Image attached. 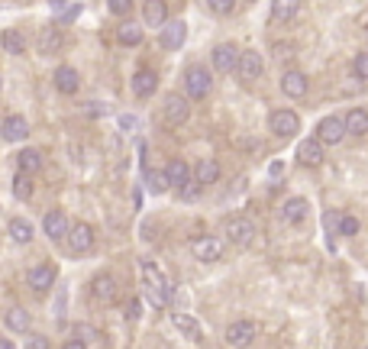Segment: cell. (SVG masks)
Returning <instances> with one entry per match:
<instances>
[{"label": "cell", "instance_id": "1", "mask_svg": "<svg viewBox=\"0 0 368 349\" xmlns=\"http://www.w3.org/2000/svg\"><path fill=\"white\" fill-rule=\"evenodd\" d=\"M142 285H146V295L149 301L155 307H165L171 301V285H169V278H165V272L158 268L155 262H142Z\"/></svg>", "mask_w": 368, "mask_h": 349}, {"label": "cell", "instance_id": "2", "mask_svg": "<svg viewBox=\"0 0 368 349\" xmlns=\"http://www.w3.org/2000/svg\"><path fill=\"white\" fill-rule=\"evenodd\" d=\"M55 278H58V268H55L52 262H39L26 272V282H30V288L36 295H49L55 285Z\"/></svg>", "mask_w": 368, "mask_h": 349}, {"label": "cell", "instance_id": "3", "mask_svg": "<svg viewBox=\"0 0 368 349\" xmlns=\"http://www.w3.org/2000/svg\"><path fill=\"white\" fill-rule=\"evenodd\" d=\"M223 230H226V240L232 246H249L255 240V223L249 217H230L223 223Z\"/></svg>", "mask_w": 368, "mask_h": 349}, {"label": "cell", "instance_id": "4", "mask_svg": "<svg viewBox=\"0 0 368 349\" xmlns=\"http://www.w3.org/2000/svg\"><path fill=\"white\" fill-rule=\"evenodd\" d=\"M184 91H188L191 101L207 97L210 94V72H207V68H200V65L188 68V74H184Z\"/></svg>", "mask_w": 368, "mask_h": 349}, {"label": "cell", "instance_id": "5", "mask_svg": "<svg viewBox=\"0 0 368 349\" xmlns=\"http://www.w3.org/2000/svg\"><path fill=\"white\" fill-rule=\"evenodd\" d=\"M65 240H68V249H72L74 255H85V253L94 249V230H91L87 223H74V226H68Z\"/></svg>", "mask_w": 368, "mask_h": 349}, {"label": "cell", "instance_id": "6", "mask_svg": "<svg viewBox=\"0 0 368 349\" xmlns=\"http://www.w3.org/2000/svg\"><path fill=\"white\" fill-rule=\"evenodd\" d=\"M268 127H272L274 136L291 139L297 129H301V116H297L294 110H274V114L268 116Z\"/></svg>", "mask_w": 368, "mask_h": 349}, {"label": "cell", "instance_id": "7", "mask_svg": "<svg viewBox=\"0 0 368 349\" xmlns=\"http://www.w3.org/2000/svg\"><path fill=\"white\" fill-rule=\"evenodd\" d=\"M191 253L197 255L200 262H217L223 255V240H217V236H194L191 240Z\"/></svg>", "mask_w": 368, "mask_h": 349}, {"label": "cell", "instance_id": "8", "mask_svg": "<svg viewBox=\"0 0 368 349\" xmlns=\"http://www.w3.org/2000/svg\"><path fill=\"white\" fill-rule=\"evenodd\" d=\"M162 114H165V123L169 127H181L191 114V101H184L181 94H169L165 97V107H162Z\"/></svg>", "mask_w": 368, "mask_h": 349}, {"label": "cell", "instance_id": "9", "mask_svg": "<svg viewBox=\"0 0 368 349\" xmlns=\"http://www.w3.org/2000/svg\"><path fill=\"white\" fill-rule=\"evenodd\" d=\"M0 136L7 139V142H23V139L30 136V123H26V116L23 114L3 116V123H0Z\"/></svg>", "mask_w": 368, "mask_h": 349}, {"label": "cell", "instance_id": "10", "mask_svg": "<svg viewBox=\"0 0 368 349\" xmlns=\"http://www.w3.org/2000/svg\"><path fill=\"white\" fill-rule=\"evenodd\" d=\"M184 36H188V26H184V23H181V20H165L158 43H162V49L175 52V49H181V45H184Z\"/></svg>", "mask_w": 368, "mask_h": 349}, {"label": "cell", "instance_id": "11", "mask_svg": "<svg viewBox=\"0 0 368 349\" xmlns=\"http://www.w3.org/2000/svg\"><path fill=\"white\" fill-rule=\"evenodd\" d=\"M91 295H94L97 301H104V304H113L116 295H120V285H116V278L110 275V272H100V275H94V282H91Z\"/></svg>", "mask_w": 368, "mask_h": 349}, {"label": "cell", "instance_id": "12", "mask_svg": "<svg viewBox=\"0 0 368 349\" xmlns=\"http://www.w3.org/2000/svg\"><path fill=\"white\" fill-rule=\"evenodd\" d=\"M262 68H265V62L255 49H246V52H239V59H236V72H239V78H246V81H255V78L262 74Z\"/></svg>", "mask_w": 368, "mask_h": 349}, {"label": "cell", "instance_id": "13", "mask_svg": "<svg viewBox=\"0 0 368 349\" xmlns=\"http://www.w3.org/2000/svg\"><path fill=\"white\" fill-rule=\"evenodd\" d=\"M52 81H55V91L58 94H78V87H81V78H78V72H74L72 65H58L52 74Z\"/></svg>", "mask_w": 368, "mask_h": 349}, {"label": "cell", "instance_id": "14", "mask_svg": "<svg viewBox=\"0 0 368 349\" xmlns=\"http://www.w3.org/2000/svg\"><path fill=\"white\" fill-rule=\"evenodd\" d=\"M343 136H346V123H343L339 116H326V120H320V127H316V139H320V142L336 146Z\"/></svg>", "mask_w": 368, "mask_h": 349}, {"label": "cell", "instance_id": "15", "mask_svg": "<svg viewBox=\"0 0 368 349\" xmlns=\"http://www.w3.org/2000/svg\"><path fill=\"white\" fill-rule=\"evenodd\" d=\"M255 339V324L252 320H236L226 327V343L230 346H249Z\"/></svg>", "mask_w": 368, "mask_h": 349}, {"label": "cell", "instance_id": "16", "mask_svg": "<svg viewBox=\"0 0 368 349\" xmlns=\"http://www.w3.org/2000/svg\"><path fill=\"white\" fill-rule=\"evenodd\" d=\"M158 91V74L152 68H139L133 74V94L136 97H152Z\"/></svg>", "mask_w": 368, "mask_h": 349}, {"label": "cell", "instance_id": "17", "mask_svg": "<svg viewBox=\"0 0 368 349\" xmlns=\"http://www.w3.org/2000/svg\"><path fill=\"white\" fill-rule=\"evenodd\" d=\"M68 217H65L62 211H49L43 217V233L49 236V240H65V233H68Z\"/></svg>", "mask_w": 368, "mask_h": 349}, {"label": "cell", "instance_id": "18", "mask_svg": "<svg viewBox=\"0 0 368 349\" xmlns=\"http://www.w3.org/2000/svg\"><path fill=\"white\" fill-rule=\"evenodd\" d=\"M297 162L307 165V169H314L323 162V142L320 139H304L301 146H297Z\"/></svg>", "mask_w": 368, "mask_h": 349}, {"label": "cell", "instance_id": "19", "mask_svg": "<svg viewBox=\"0 0 368 349\" xmlns=\"http://www.w3.org/2000/svg\"><path fill=\"white\" fill-rule=\"evenodd\" d=\"M94 343H100V337H97V330L91 327V324H74L72 327V339L65 343L68 349H81V346H94Z\"/></svg>", "mask_w": 368, "mask_h": 349}, {"label": "cell", "instance_id": "20", "mask_svg": "<svg viewBox=\"0 0 368 349\" xmlns=\"http://www.w3.org/2000/svg\"><path fill=\"white\" fill-rule=\"evenodd\" d=\"M210 59H213V68H217V72H232V68H236L239 52H236V45L223 43V45H217V49H213Z\"/></svg>", "mask_w": 368, "mask_h": 349}, {"label": "cell", "instance_id": "21", "mask_svg": "<svg viewBox=\"0 0 368 349\" xmlns=\"http://www.w3.org/2000/svg\"><path fill=\"white\" fill-rule=\"evenodd\" d=\"M142 20L149 23V26H165V20H169V7H165V0H146L142 3Z\"/></svg>", "mask_w": 368, "mask_h": 349}, {"label": "cell", "instance_id": "22", "mask_svg": "<svg viewBox=\"0 0 368 349\" xmlns=\"http://www.w3.org/2000/svg\"><path fill=\"white\" fill-rule=\"evenodd\" d=\"M43 165H45L43 152H39V149H32V146H26L20 156H17V169L26 171V175H36V171H43Z\"/></svg>", "mask_w": 368, "mask_h": 349}, {"label": "cell", "instance_id": "23", "mask_svg": "<svg viewBox=\"0 0 368 349\" xmlns=\"http://www.w3.org/2000/svg\"><path fill=\"white\" fill-rule=\"evenodd\" d=\"M39 49H43L45 55H52V52H62L65 49V36L58 26H45L43 32H39Z\"/></svg>", "mask_w": 368, "mask_h": 349}, {"label": "cell", "instance_id": "24", "mask_svg": "<svg viewBox=\"0 0 368 349\" xmlns=\"http://www.w3.org/2000/svg\"><path fill=\"white\" fill-rule=\"evenodd\" d=\"M307 211H310V207H307L304 198H288V201L281 204V217L288 223H304L307 220Z\"/></svg>", "mask_w": 368, "mask_h": 349}, {"label": "cell", "instance_id": "25", "mask_svg": "<svg viewBox=\"0 0 368 349\" xmlns=\"http://www.w3.org/2000/svg\"><path fill=\"white\" fill-rule=\"evenodd\" d=\"M171 324H175V327H178L188 339H194V343H197V339H204V327H200V320L191 317V314H175V317H171Z\"/></svg>", "mask_w": 368, "mask_h": 349}, {"label": "cell", "instance_id": "26", "mask_svg": "<svg viewBox=\"0 0 368 349\" xmlns=\"http://www.w3.org/2000/svg\"><path fill=\"white\" fill-rule=\"evenodd\" d=\"M281 91L288 97H304L307 94V74L304 72H288L281 78Z\"/></svg>", "mask_w": 368, "mask_h": 349}, {"label": "cell", "instance_id": "27", "mask_svg": "<svg viewBox=\"0 0 368 349\" xmlns=\"http://www.w3.org/2000/svg\"><path fill=\"white\" fill-rule=\"evenodd\" d=\"M301 10V0H272V20L274 23H291Z\"/></svg>", "mask_w": 368, "mask_h": 349}, {"label": "cell", "instance_id": "28", "mask_svg": "<svg viewBox=\"0 0 368 349\" xmlns=\"http://www.w3.org/2000/svg\"><path fill=\"white\" fill-rule=\"evenodd\" d=\"M343 123H346V133H352V136H365L368 133V110H362V107L349 110Z\"/></svg>", "mask_w": 368, "mask_h": 349}, {"label": "cell", "instance_id": "29", "mask_svg": "<svg viewBox=\"0 0 368 349\" xmlns=\"http://www.w3.org/2000/svg\"><path fill=\"white\" fill-rule=\"evenodd\" d=\"M0 45H3L10 55H23V52H26V39H23L20 30H3V32H0Z\"/></svg>", "mask_w": 368, "mask_h": 349}, {"label": "cell", "instance_id": "30", "mask_svg": "<svg viewBox=\"0 0 368 349\" xmlns=\"http://www.w3.org/2000/svg\"><path fill=\"white\" fill-rule=\"evenodd\" d=\"M10 236L17 240V243H32V236H36V230H32V223L26 220V217H13L10 220Z\"/></svg>", "mask_w": 368, "mask_h": 349}, {"label": "cell", "instance_id": "31", "mask_svg": "<svg viewBox=\"0 0 368 349\" xmlns=\"http://www.w3.org/2000/svg\"><path fill=\"white\" fill-rule=\"evenodd\" d=\"M116 39H120L123 45H139L142 43V26H139V23H120Z\"/></svg>", "mask_w": 368, "mask_h": 349}, {"label": "cell", "instance_id": "32", "mask_svg": "<svg viewBox=\"0 0 368 349\" xmlns=\"http://www.w3.org/2000/svg\"><path fill=\"white\" fill-rule=\"evenodd\" d=\"M188 175H191L188 162H181V159H171V162H169V169H165V178H169L171 188H178V184L188 178Z\"/></svg>", "mask_w": 368, "mask_h": 349}, {"label": "cell", "instance_id": "33", "mask_svg": "<svg viewBox=\"0 0 368 349\" xmlns=\"http://www.w3.org/2000/svg\"><path fill=\"white\" fill-rule=\"evenodd\" d=\"M7 327H10L13 333H26V330H30V314H26L23 307H10V310H7Z\"/></svg>", "mask_w": 368, "mask_h": 349}, {"label": "cell", "instance_id": "34", "mask_svg": "<svg viewBox=\"0 0 368 349\" xmlns=\"http://www.w3.org/2000/svg\"><path fill=\"white\" fill-rule=\"evenodd\" d=\"M194 178L200 181V184H204V188H207V184H213V181L220 178V165H217V162H200L197 165V171H194Z\"/></svg>", "mask_w": 368, "mask_h": 349}, {"label": "cell", "instance_id": "35", "mask_svg": "<svg viewBox=\"0 0 368 349\" xmlns=\"http://www.w3.org/2000/svg\"><path fill=\"white\" fill-rule=\"evenodd\" d=\"M200 188H204V184H200L197 178H191V175H188V178L178 184V198H181V201H194V198L200 194Z\"/></svg>", "mask_w": 368, "mask_h": 349}, {"label": "cell", "instance_id": "36", "mask_svg": "<svg viewBox=\"0 0 368 349\" xmlns=\"http://www.w3.org/2000/svg\"><path fill=\"white\" fill-rule=\"evenodd\" d=\"M146 188L152 191V194H162L165 188H171L169 178H165V171H146Z\"/></svg>", "mask_w": 368, "mask_h": 349}, {"label": "cell", "instance_id": "37", "mask_svg": "<svg viewBox=\"0 0 368 349\" xmlns=\"http://www.w3.org/2000/svg\"><path fill=\"white\" fill-rule=\"evenodd\" d=\"M13 194H17L20 201H26V198L32 194V178L26 175V171H20V175H17V181H13Z\"/></svg>", "mask_w": 368, "mask_h": 349}, {"label": "cell", "instance_id": "38", "mask_svg": "<svg viewBox=\"0 0 368 349\" xmlns=\"http://www.w3.org/2000/svg\"><path fill=\"white\" fill-rule=\"evenodd\" d=\"M336 233H343V236H356V233H358V220L352 217V213L336 217Z\"/></svg>", "mask_w": 368, "mask_h": 349}, {"label": "cell", "instance_id": "39", "mask_svg": "<svg viewBox=\"0 0 368 349\" xmlns=\"http://www.w3.org/2000/svg\"><path fill=\"white\" fill-rule=\"evenodd\" d=\"M207 7H210L213 13H220V17H226V13H232L236 0H207Z\"/></svg>", "mask_w": 368, "mask_h": 349}, {"label": "cell", "instance_id": "40", "mask_svg": "<svg viewBox=\"0 0 368 349\" xmlns=\"http://www.w3.org/2000/svg\"><path fill=\"white\" fill-rule=\"evenodd\" d=\"M107 7H110V13H116V17H127V13L133 10V0H107Z\"/></svg>", "mask_w": 368, "mask_h": 349}, {"label": "cell", "instance_id": "41", "mask_svg": "<svg viewBox=\"0 0 368 349\" xmlns=\"http://www.w3.org/2000/svg\"><path fill=\"white\" fill-rule=\"evenodd\" d=\"M352 68H356V74L362 78V81H368V52L356 55V65H352Z\"/></svg>", "mask_w": 368, "mask_h": 349}, {"label": "cell", "instance_id": "42", "mask_svg": "<svg viewBox=\"0 0 368 349\" xmlns=\"http://www.w3.org/2000/svg\"><path fill=\"white\" fill-rule=\"evenodd\" d=\"M139 314H142V301H139V297H133V301L127 304V317L129 320H139Z\"/></svg>", "mask_w": 368, "mask_h": 349}, {"label": "cell", "instance_id": "43", "mask_svg": "<svg viewBox=\"0 0 368 349\" xmlns=\"http://www.w3.org/2000/svg\"><path fill=\"white\" fill-rule=\"evenodd\" d=\"M0 349H13V343L7 337H0Z\"/></svg>", "mask_w": 368, "mask_h": 349}, {"label": "cell", "instance_id": "44", "mask_svg": "<svg viewBox=\"0 0 368 349\" xmlns=\"http://www.w3.org/2000/svg\"><path fill=\"white\" fill-rule=\"evenodd\" d=\"M249 3H252V0H249Z\"/></svg>", "mask_w": 368, "mask_h": 349}]
</instances>
